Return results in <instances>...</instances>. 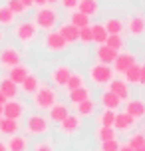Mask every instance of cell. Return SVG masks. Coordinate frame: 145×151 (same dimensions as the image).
<instances>
[{"mask_svg":"<svg viewBox=\"0 0 145 151\" xmlns=\"http://www.w3.org/2000/svg\"><path fill=\"white\" fill-rule=\"evenodd\" d=\"M32 22L36 24L38 30L50 32V30H56V26L60 24V14H58V10L52 4H46L42 8H36V14H34Z\"/></svg>","mask_w":145,"mask_h":151,"instance_id":"cell-1","label":"cell"},{"mask_svg":"<svg viewBox=\"0 0 145 151\" xmlns=\"http://www.w3.org/2000/svg\"><path fill=\"white\" fill-rule=\"evenodd\" d=\"M56 101H58V91L44 83H40V88L32 93V106L40 111H48Z\"/></svg>","mask_w":145,"mask_h":151,"instance_id":"cell-2","label":"cell"},{"mask_svg":"<svg viewBox=\"0 0 145 151\" xmlns=\"http://www.w3.org/2000/svg\"><path fill=\"white\" fill-rule=\"evenodd\" d=\"M24 129L28 135L40 137V135H46L50 131V119L42 113H30L26 117V123H24Z\"/></svg>","mask_w":145,"mask_h":151,"instance_id":"cell-3","label":"cell"},{"mask_svg":"<svg viewBox=\"0 0 145 151\" xmlns=\"http://www.w3.org/2000/svg\"><path fill=\"white\" fill-rule=\"evenodd\" d=\"M38 28H36V24L32 22V20H24L20 24H14V28H12V34L14 38L24 46H30L32 42H36V38H38Z\"/></svg>","mask_w":145,"mask_h":151,"instance_id":"cell-4","label":"cell"},{"mask_svg":"<svg viewBox=\"0 0 145 151\" xmlns=\"http://www.w3.org/2000/svg\"><path fill=\"white\" fill-rule=\"evenodd\" d=\"M88 78H90V82H92L93 86L99 88V86H106V83L113 78V70H111L109 64L95 62V64H92L90 70H88Z\"/></svg>","mask_w":145,"mask_h":151,"instance_id":"cell-5","label":"cell"},{"mask_svg":"<svg viewBox=\"0 0 145 151\" xmlns=\"http://www.w3.org/2000/svg\"><path fill=\"white\" fill-rule=\"evenodd\" d=\"M123 32H127V36H143L145 34V14H129L123 20Z\"/></svg>","mask_w":145,"mask_h":151,"instance_id":"cell-6","label":"cell"},{"mask_svg":"<svg viewBox=\"0 0 145 151\" xmlns=\"http://www.w3.org/2000/svg\"><path fill=\"white\" fill-rule=\"evenodd\" d=\"M66 48H68V42L62 38V34L58 30L46 32V36H44V50L46 52L58 54V52H64Z\"/></svg>","mask_w":145,"mask_h":151,"instance_id":"cell-7","label":"cell"},{"mask_svg":"<svg viewBox=\"0 0 145 151\" xmlns=\"http://www.w3.org/2000/svg\"><path fill=\"white\" fill-rule=\"evenodd\" d=\"M26 113V104L20 101V99H6V104L2 106V117H10V119H16L20 121Z\"/></svg>","mask_w":145,"mask_h":151,"instance_id":"cell-8","label":"cell"},{"mask_svg":"<svg viewBox=\"0 0 145 151\" xmlns=\"http://www.w3.org/2000/svg\"><path fill=\"white\" fill-rule=\"evenodd\" d=\"M22 62V54L16 50L14 46H4L0 48V68L2 70H10L12 66Z\"/></svg>","mask_w":145,"mask_h":151,"instance_id":"cell-9","label":"cell"},{"mask_svg":"<svg viewBox=\"0 0 145 151\" xmlns=\"http://www.w3.org/2000/svg\"><path fill=\"white\" fill-rule=\"evenodd\" d=\"M135 62H137V56H135L133 52L121 50V52L115 54V60L111 62V70H113L115 74H123V72L129 68L131 64H135Z\"/></svg>","mask_w":145,"mask_h":151,"instance_id":"cell-10","label":"cell"},{"mask_svg":"<svg viewBox=\"0 0 145 151\" xmlns=\"http://www.w3.org/2000/svg\"><path fill=\"white\" fill-rule=\"evenodd\" d=\"M80 127H82V117H80L78 113L70 111L68 115L60 121V133L62 135H74V133L80 131Z\"/></svg>","mask_w":145,"mask_h":151,"instance_id":"cell-11","label":"cell"},{"mask_svg":"<svg viewBox=\"0 0 145 151\" xmlns=\"http://www.w3.org/2000/svg\"><path fill=\"white\" fill-rule=\"evenodd\" d=\"M106 86H107L106 90H109L111 93H115L121 101H125V99L129 98V86L123 82V78H111Z\"/></svg>","mask_w":145,"mask_h":151,"instance_id":"cell-12","label":"cell"},{"mask_svg":"<svg viewBox=\"0 0 145 151\" xmlns=\"http://www.w3.org/2000/svg\"><path fill=\"white\" fill-rule=\"evenodd\" d=\"M70 74H72V68L66 66V64H60V66H56L50 72V80H52V83L56 88H64L66 82H68V78H70Z\"/></svg>","mask_w":145,"mask_h":151,"instance_id":"cell-13","label":"cell"},{"mask_svg":"<svg viewBox=\"0 0 145 151\" xmlns=\"http://www.w3.org/2000/svg\"><path fill=\"white\" fill-rule=\"evenodd\" d=\"M125 113H129L135 121L145 117V101L143 99H125Z\"/></svg>","mask_w":145,"mask_h":151,"instance_id":"cell-14","label":"cell"},{"mask_svg":"<svg viewBox=\"0 0 145 151\" xmlns=\"http://www.w3.org/2000/svg\"><path fill=\"white\" fill-rule=\"evenodd\" d=\"M137 121L125 111H115V119H113V129L115 131H129Z\"/></svg>","mask_w":145,"mask_h":151,"instance_id":"cell-15","label":"cell"},{"mask_svg":"<svg viewBox=\"0 0 145 151\" xmlns=\"http://www.w3.org/2000/svg\"><path fill=\"white\" fill-rule=\"evenodd\" d=\"M6 147H8V151H28L30 141H28V137H26V135L14 133V135H8Z\"/></svg>","mask_w":145,"mask_h":151,"instance_id":"cell-16","label":"cell"},{"mask_svg":"<svg viewBox=\"0 0 145 151\" xmlns=\"http://www.w3.org/2000/svg\"><path fill=\"white\" fill-rule=\"evenodd\" d=\"M28 74H32V72H30V68H28L24 62L16 64V66H12V68L8 70V78H10L16 86H20V83L26 80V76H28Z\"/></svg>","mask_w":145,"mask_h":151,"instance_id":"cell-17","label":"cell"},{"mask_svg":"<svg viewBox=\"0 0 145 151\" xmlns=\"http://www.w3.org/2000/svg\"><path fill=\"white\" fill-rule=\"evenodd\" d=\"M95 62H101V64H109L111 66V62L115 60V50H111L107 44H98L95 46Z\"/></svg>","mask_w":145,"mask_h":151,"instance_id":"cell-18","label":"cell"},{"mask_svg":"<svg viewBox=\"0 0 145 151\" xmlns=\"http://www.w3.org/2000/svg\"><path fill=\"white\" fill-rule=\"evenodd\" d=\"M78 30H80V28H76L72 22H62V24H58V32H60L62 38L68 42V46L70 44H76V42H78Z\"/></svg>","mask_w":145,"mask_h":151,"instance_id":"cell-19","label":"cell"},{"mask_svg":"<svg viewBox=\"0 0 145 151\" xmlns=\"http://www.w3.org/2000/svg\"><path fill=\"white\" fill-rule=\"evenodd\" d=\"M70 113V107L66 106V104H62V101H56L50 109H48V119L54 121V123H60L66 115Z\"/></svg>","mask_w":145,"mask_h":151,"instance_id":"cell-20","label":"cell"},{"mask_svg":"<svg viewBox=\"0 0 145 151\" xmlns=\"http://www.w3.org/2000/svg\"><path fill=\"white\" fill-rule=\"evenodd\" d=\"M74 109H76V113L80 117H92V115H95V101L92 98H88L84 101L74 104Z\"/></svg>","mask_w":145,"mask_h":151,"instance_id":"cell-21","label":"cell"},{"mask_svg":"<svg viewBox=\"0 0 145 151\" xmlns=\"http://www.w3.org/2000/svg\"><path fill=\"white\" fill-rule=\"evenodd\" d=\"M99 104H101V107H103V109H115V111H117L123 101L117 98L115 93H111L109 90H106L101 96H99Z\"/></svg>","mask_w":145,"mask_h":151,"instance_id":"cell-22","label":"cell"},{"mask_svg":"<svg viewBox=\"0 0 145 151\" xmlns=\"http://www.w3.org/2000/svg\"><path fill=\"white\" fill-rule=\"evenodd\" d=\"M139 72H141V64L139 62H135V64H131L129 68L123 72V82L127 83V86H137L139 82Z\"/></svg>","mask_w":145,"mask_h":151,"instance_id":"cell-23","label":"cell"},{"mask_svg":"<svg viewBox=\"0 0 145 151\" xmlns=\"http://www.w3.org/2000/svg\"><path fill=\"white\" fill-rule=\"evenodd\" d=\"M80 12H84L85 16H95L99 12V0H78V8Z\"/></svg>","mask_w":145,"mask_h":151,"instance_id":"cell-24","label":"cell"},{"mask_svg":"<svg viewBox=\"0 0 145 151\" xmlns=\"http://www.w3.org/2000/svg\"><path fill=\"white\" fill-rule=\"evenodd\" d=\"M40 78L38 76H34V74H28L26 76V80H24L22 83H20V86H18V88H20V90L24 91V93H28V96H32V93H34V91L38 90L40 88Z\"/></svg>","mask_w":145,"mask_h":151,"instance_id":"cell-25","label":"cell"},{"mask_svg":"<svg viewBox=\"0 0 145 151\" xmlns=\"http://www.w3.org/2000/svg\"><path fill=\"white\" fill-rule=\"evenodd\" d=\"M0 91L6 96V99H12L18 96V86L6 76V78H0Z\"/></svg>","mask_w":145,"mask_h":151,"instance_id":"cell-26","label":"cell"},{"mask_svg":"<svg viewBox=\"0 0 145 151\" xmlns=\"http://www.w3.org/2000/svg\"><path fill=\"white\" fill-rule=\"evenodd\" d=\"M92 28V42L93 44H106V38H107V30L103 22H98V24H90Z\"/></svg>","mask_w":145,"mask_h":151,"instance_id":"cell-27","label":"cell"},{"mask_svg":"<svg viewBox=\"0 0 145 151\" xmlns=\"http://www.w3.org/2000/svg\"><path fill=\"white\" fill-rule=\"evenodd\" d=\"M18 129H20V123L16 119H10V117L0 119V133L2 135H14V133H18Z\"/></svg>","mask_w":145,"mask_h":151,"instance_id":"cell-28","label":"cell"},{"mask_svg":"<svg viewBox=\"0 0 145 151\" xmlns=\"http://www.w3.org/2000/svg\"><path fill=\"white\" fill-rule=\"evenodd\" d=\"M14 22H16V14L6 6V4H0V28L14 26Z\"/></svg>","mask_w":145,"mask_h":151,"instance_id":"cell-29","label":"cell"},{"mask_svg":"<svg viewBox=\"0 0 145 151\" xmlns=\"http://www.w3.org/2000/svg\"><path fill=\"white\" fill-rule=\"evenodd\" d=\"M93 135H95L98 141H107V139H115L117 131L113 127H109V125H98L95 131H93Z\"/></svg>","mask_w":145,"mask_h":151,"instance_id":"cell-30","label":"cell"},{"mask_svg":"<svg viewBox=\"0 0 145 151\" xmlns=\"http://www.w3.org/2000/svg\"><path fill=\"white\" fill-rule=\"evenodd\" d=\"M70 101L72 104H78V101H84V99L92 98V90L88 86H82V88H76V90H70Z\"/></svg>","mask_w":145,"mask_h":151,"instance_id":"cell-31","label":"cell"},{"mask_svg":"<svg viewBox=\"0 0 145 151\" xmlns=\"http://www.w3.org/2000/svg\"><path fill=\"white\" fill-rule=\"evenodd\" d=\"M106 44L111 50H115V52H121L123 48H125V38H123V34H107Z\"/></svg>","mask_w":145,"mask_h":151,"instance_id":"cell-32","label":"cell"},{"mask_svg":"<svg viewBox=\"0 0 145 151\" xmlns=\"http://www.w3.org/2000/svg\"><path fill=\"white\" fill-rule=\"evenodd\" d=\"M113 119H115V109H101L95 115V123L98 125H109V127H113Z\"/></svg>","mask_w":145,"mask_h":151,"instance_id":"cell-33","label":"cell"},{"mask_svg":"<svg viewBox=\"0 0 145 151\" xmlns=\"http://www.w3.org/2000/svg\"><path fill=\"white\" fill-rule=\"evenodd\" d=\"M82 86H85V78L80 74V72H72L64 88L70 91V90H76V88H82Z\"/></svg>","mask_w":145,"mask_h":151,"instance_id":"cell-34","label":"cell"},{"mask_svg":"<svg viewBox=\"0 0 145 151\" xmlns=\"http://www.w3.org/2000/svg\"><path fill=\"white\" fill-rule=\"evenodd\" d=\"M103 26H106L107 34H123V20L121 18H107L106 22H103Z\"/></svg>","mask_w":145,"mask_h":151,"instance_id":"cell-35","label":"cell"},{"mask_svg":"<svg viewBox=\"0 0 145 151\" xmlns=\"http://www.w3.org/2000/svg\"><path fill=\"white\" fill-rule=\"evenodd\" d=\"M70 22L74 24L76 28H84L90 24V16H85L84 12H80V10H72V14H70Z\"/></svg>","mask_w":145,"mask_h":151,"instance_id":"cell-36","label":"cell"},{"mask_svg":"<svg viewBox=\"0 0 145 151\" xmlns=\"http://www.w3.org/2000/svg\"><path fill=\"white\" fill-rule=\"evenodd\" d=\"M127 145L133 147V149H137V147L145 145V133H143V131H135V133H131V135L127 137Z\"/></svg>","mask_w":145,"mask_h":151,"instance_id":"cell-37","label":"cell"},{"mask_svg":"<svg viewBox=\"0 0 145 151\" xmlns=\"http://www.w3.org/2000/svg\"><path fill=\"white\" fill-rule=\"evenodd\" d=\"M6 6L10 8V10H12L16 16H24L26 12H28V8L24 6L20 0H6Z\"/></svg>","mask_w":145,"mask_h":151,"instance_id":"cell-38","label":"cell"},{"mask_svg":"<svg viewBox=\"0 0 145 151\" xmlns=\"http://www.w3.org/2000/svg\"><path fill=\"white\" fill-rule=\"evenodd\" d=\"M78 42H82V44H93V42H92V28H90V24L78 30Z\"/></svg>","mask_w":145,"mask_h":151,"instance_id":"cell-39","label":"cell"},{"mask_svg":"<svg viewBox=\"0 0 145 151\" xmlns=\"http://www.w3.org/2000/svg\"><path fill=\"white\" fill-rule=\"evenodd\" d=\"M119 139H107V141H99V151H117L119 149Z\"/></svg>","mask_w":145,"mask_h":151,"instance_id":"cell-40","label":"cell"},{"mask_svg":"<svg viewBox=\"0 0 145 151\" xmlns=\"http://www.w3.org/2000/svg\"><path fill=\"white\" fill-rule=\"evenodd\" d=\"M32 151H56V149L52 145V139H42V141H36Z\"/></svg>","mask_w":145,"mask_h":151,"instance_id":"cell-41","label":"cell"},{"mask_svg":"<svg viewBox=\"0 0 145 151\" xmlns=\"http://www.w3.org/2000/svg\"><path fill=\"white\" fill-rule=\"evenodd\" d=\"M58 4H60L66 12H72V10H76V8H78V0H60Z\"/></svg>","mask_w":145,"mask_h":151,"instance_id":"cell-42","label":"cell"},{"mask_svg":"<svg viewBox=\"0 0 145 151\" xmlns=\"http://www.w3.org/2000/svg\"><path fill=\"white\" fill-rule=\"evenodd\" d=\"M137 86L145 88V64H141V72H139V82H137Z\"/></svg>","mask_w":145,"mask_h":151,"instance_id":"cell-43","label":"cell"},{"mask_svg":"<svg viewBox=\"0 0 145 151\" xmlns=\"http://www.w3.org/2000/svg\"><path fill=\"white\" fill-rule=\"evenodd\" d=\"M48 2L46 0H32V6L34 8H42V6H46Z\"/></svg>","mask_w":145,"mask_h":151,"instance_id":"cell-44","label":"cell"},{"mask_svg":"<svg viewBox=\"0 0 145 151\" xmlns=\"http://www.w3.org/2000/svg\"><path fill=\"white\" fill-rule=\"evenodd\" d=\"M117 151H135V149H133V147H129L127 143H123V145H119V149H117Z\"/></svg>","mask_w":145,"mask_h":151,"instance_id":"cell-45","label":"cell"},{"mask_svg":"<svg viewBox=\"0 0 145 151\" xmlns=\"http://www.w3.org/2000/svg\"><path fill=\"white\" fill-rule=\"evenodd\" d=\"M20 2H22L26 8H32V0H20Z\"/></svg>","mask_w":145,"mask_h":151,"instance_id":"cell-46","label":"cell"},{"mask_svg":"<svg viewBox=\"0 0 145 151\" xmlns=\"http://www.w3.org/2000/svg\"><path fill=\"white\" fill-rule=\"evenodd\" d=\"M0 151H8V147H6V141H2V139H0Z\"/></svg>","mask_w":145,"mask_h":151,"instance_id":"cell-47","label":"cell"},{"mask_svg":"<svg viewBox=\"0 0 145 151\" xmlns=\"http://www.w3.org/2000/svg\"><path fill=\"white\" fill-rule=\"evenodd\" d=\"M4 104H6V96L0 91V106H4Z\"/></svg>","mask_w":145,"mask_h":151,"instance_id":"cell-48","label":"cell"},{"mask_svg":"<svg viewBox=\"0 0 145 151\" xmlns=\"http://www.w3.org/2000/svg\"><path fill=\"white\" fill-rule=\"evenodd\" d=\"M46 2H48V4H52V6H54V4H58L60 0H46Z\"/></svg>","mask_w":145,"mask_h":151,"instance_id":"cell-49","label":"cell"},{"mask_svg":"<svg viewBox=\"0 0 145 151\" xmlns=\"http://www.w3.org/2000/svg\"><path fill=\"white\" fill-rule=\"evenodd\" d=\"M135 151H145V145H141V147H137Z\"/></svg>","mask_w":145,"mask_h":151,"instance_id":"cell-50","label":"cell"},{"mask_svg":"<svg viewBox=\"0 0 145 151\" xmlns=\"http://www.w3.org/2000/svg\"><path fill=\"white\" fill-rule=\"evenodd\" d=\"M2 38H4V34H2V30H0V42H2Z\"/></svg>","mask_w":145,"mask_h":151,"instance_id":"cell-51","label":"cell"},{"mask_svg":"<svg viewBox=\"0 0 145 151\" xmlns=\"http://www.w3.org/2000/svg\"><path fill=\"white\" fill-rule=\"evenodd\" d=\"M0 115H2V106H0Z\"/></svg>","mask_w":145,"mask_h":151,"instance_id":"cell-52","label":"cell"},{"mask_svg":"<svg viewBox=\"0 0 145 151\" xmlns=\"http://www.w3.org/2000/svg\"><path fill=\"white\" fill-rule=\"evenodd\" d=\"M0 119H2V115H0Z\"/></svg>","mask_w":145,"mask_h":151,"instance_id":"cell-53","label":"cell"},{"mask_svg":"<svg viewBox=\"0 0 145 151\" xmlns=\"http://www.w3.org/2000/svg\"><path fill=\"white\" fill-rule=\"evenodd\" d=\"M143 64H145V60H143Z\"/></svg>","mask_w":145,"mask_h":151,"instance_id":"cell-54","label":"cell"}]
</instances>
